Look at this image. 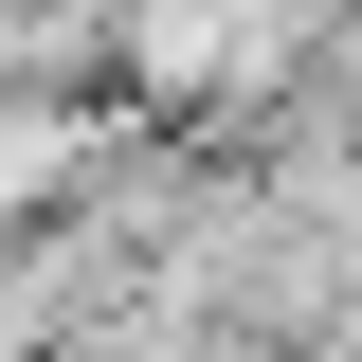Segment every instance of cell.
Here are the masks:
<instances>
[{
    "label": "cell",
    "instance_id": "6da1fadb",
    "mask_svg": "<svg viewBox=\"0 0 362 362\" xmlns=\"http://www.w3.org/2000/svg\"><path fill=\"white\" fill-rule=\"evenodd\" d=\"M326 18H344V0H109L90 37L127 73V109L199 127V109H290L308 54H326Z\"/></svg>",
    "mask_w": 362,
    "mask_h": 362
}]
</instances>
